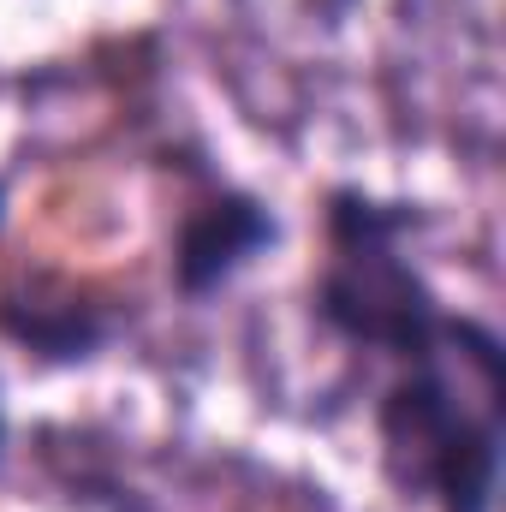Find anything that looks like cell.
I'll list each match as a JSON object with an SVG mask.
<instances>
[{
	"mask_svg": "<svg viewBox=\"0 0 506 512\" xmlns=\"http://www.w3.org/2000/svg\"><path fill=\"white\" fill-rule=\"evenodd\" d=\"M381 471L405 501L495 512L506 453V346L483 316L453 310L447 340L399 364L376 399Z\"/></svg>",
	"mask_w": 506,
	"mask_h": 512,
	"instance_id": "6da1fadb",
	"label": "cell"
},
{
	"mask_svg": "<svg viewBox=\"0 0 506 512\" xmlns=\"http://www.w3.org/2000/svg\"><path fill=\"white\" fill-rule=\"evenodd\" d=\"M423 221V203L376 197L364 185H334L322 197V268L310 286V316L334 340L393 364H417L447 340L453 310L405 256V239Z\"/></svg>",
	"mask_w": 506,
	"mask_h": 512,
	"instance_id": "7a4b0ae2",
	"label": "cell"
},
{
	"mask_svg": "<svg viewBox=\"0 0 506 512\" xmlns=\"http://www.w3.org/2000/svg\"><path fill=\"white\" fill-rule=\"evenodd\" d=\"M286 239L280 209L268 197H256L251 185H209L173 227L167 245V280L185 304H209L215 292H227L256 256H268Z\"/></svg>",
	"mask_w": 506,
	"mask_h": 512,
	"instance_id": "3957f363",
	"label": "cell"
},
{
	"mask_svg": "<svg viewBox=\"0 0 506 512\" xmlns=\"http://www.w3.org/2000/svg\"><path fill=\"white\" fill-rule=\"evenodd\" d=\"M114 328L120 322L108 316V304H96L84 292H0V340H12L24 358H36L48 370L102 358Z\"/></svg>",
	"mask_w": 506,
	"mask_h": 512,
	"instance_id": "277c9868",
	"label": "cell"
},
{
	"mask_svg": "<svg viewBox=\"0 0 506 512\" xmlns=\"http://www.w3.org/2000/svg\"><path fill=\"white\" fill-rule=\"evenodd\" d=\"M0 227H6V179H0Z\"/></svg>",
	"mask_w": 506,
	"mask_h": 512,
	"instance_id": "5b68a950",
	"label": "cell"
},
{
	"mask_svg": "<svg viewBox=\"0 0 506 512\" xmlns=\"http://www.w3.org/2000/svg\"><path fill=\"white\" fill-rule=\"evenodd\" d=\"M0 447H6V405H0Z\"/></svg>",
	"mask_w": 506,
	"mask_h": 512,
	"instance_id": "8992f818",
	"label": "cell"
}]
</instances>
